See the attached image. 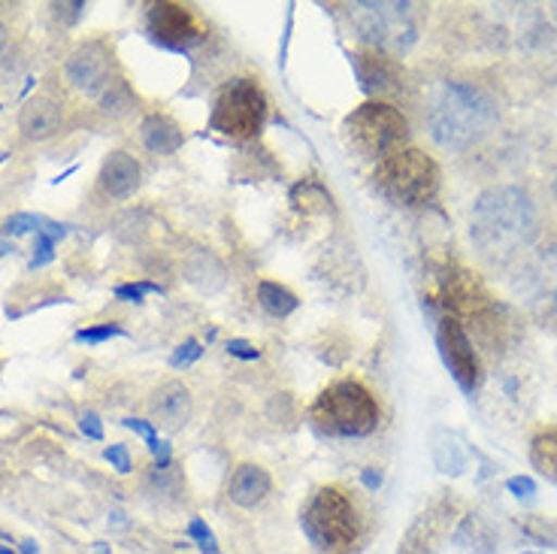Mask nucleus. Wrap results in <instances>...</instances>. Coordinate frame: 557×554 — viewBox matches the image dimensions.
<instances>
[{"label":"nucleus","instance_id":"nucleus-34","mask_svg":"<svg viewBox=\"0 0 557 554\" xmlns=\"http://www.w3.org/2000/svg\"><path fill=\"white\" fill-rule=\"evenodd\" d=\"M107 460H110L112 467L119 472H131V452H127V445L115 443V445H107Z\"/></svg>","mask_w":557,"mask_h":554},{"label":"nucleus","instance_id":"nucleus-32","mask_svg":"<svg viewBox=\"0 0 557 554\" xmlns=\"http://www.w3.org/2000/svg\"><path fill=\"white\" fill-rule=\"evenodd\" d=\"M203 355V348H200V343L197 340H185L176 352H173V358H170V367H188V364H195L197 358Z\"/></svg>","mask_w":557,"mask_h":554},{"label":"nucleus","instance_id":"nucleus-39","mask_svg":"<svg viewBox=\"0 0 557 554\" xmlns=\"http://www.w3.org/2000/svg\"><path fill=\"white\" fill-rule=\"evenodd\" d=\"M127 430H134V433H139L146 443H152V440H158V433H154V424H149V421H139V418H125L122 421Z\"/></svg>","mask_w":557,"mask_h":554},{"label":"nucleus","instance_id":"nucleus-3","mask_svg":"<svg viewBox=\"0 0 557 554\" xmlns=\"http://www.w3.org/2000/svg\"><path fill=\"white\" fill-rule=\"evenodd\" d=\"M307 540L321 552H351L361 540V509L343 485H321L300 513Z\"/></svg>","mask_w":557,"mask_h":554},{"label":"nucleus","instance_id":"nucleus-22","mask_svg":"<svg viewBox=\"0 0 557 554\" xmlns=\"http://www.w3.org/2000/svg\"><path fill=\"white\" fill-rule=\"evenodd\" d=\"M182 273L200 294H215L227 282V270H224L222 258L212 255L209 249L188 251L185 261H182Z\"/></svg>","mask_w":557,"mask_h":554},{"label":"nucleus","instance_id":"nucleus-26","mask_svg":"<svg viewBox=\"0 0 557 554\" xmlns=\"http://www.w3.org/2000/svg\"><path fill=\"white\" fill-rule=\"evenodd\" d=\"M98 107L100 112H107L110 119H122V115H127V112L137 107V95L131 91V85H127L125 76H119V79L100 95Z\"/></svg>","mask_w":557,"mask_h":554},{"label":"nucleus","instance_id":"nucleus-14","mask_svg":"<svg viewBox=\"0 0 557 554\" xmlns=\"http://www.w3.org/2000/svg\"><path fill=\"white\" fill-rule=\"evenodd\" d=\"M355 61V73H358V83L367 95H376L385 98V95H394L400 88V79L404 73L397 67V61L388 52L382 49H373V46H363L358 56L351 58Z\"/></svg>","mask_w":557,"mask_h":554},{"label":"nucleus","instance_id":"nucleus-8","mask_svg":"<svg viewBox=\"0 0 557 554\" xmlns=\"http://www.w3.org/2000/svg\"><path fill=\"white\" fill-rule=\"evenodd\" d=\"M436 304L443 306V312L458 319L463 324V319L482 324L485 319H491L500 306L491 300L487 288L475 279V273L463 270V267H446L440 279H436Z\"/></svg>","mask_w":557,"mask_h":554},{"label":"nucleus","instance_id":"nucleus-33","mask_svg":"<svg viewBox=\"0 0 557 554\" xmlns=\"http://www.w3.org/2000/svg\"><path fill=\"white\" fill-rule=\"evenodd\" d=\"M188 537H195L197 545L203 549L207 554H219V545H215V537H212V530H209L200 518H195L191 525H188Z\"/></svg>","mask_w":557,"mask_h":554},{"label":"nucleus","instance_id":"nucleus-18","mask_svg":"<svg viewBox=\"0 0 557 554\" xmlns=\"http://www.w3.org/2000/svg\"><path fill=\"white\" fill-rule=\"evenodd\" d=\"M521 288L533 300H552L557 309V243H548L530 258L528 267H524Z\"/></svg>","mask_w":557,"mask_h":554},{"label":"nucleus","instance_id":"nucleus-27","mask_svg":"<svg viewBox=\"0 0 557 554\" xmlns=\"http://www.w3.org/2000/svg\"><path fill=\"white\" fill-rule=\"evenodd\" d=\"M70 234L67 224H55V222H46L37 231V239H34V258H30V270H40L46 263L55 258V246L58 239H64Z\"/></svg>","mask_w":557,"mask_h":554},{"label":"nucleus","instance_id":"nucleus-19","mask_svg":"<svg viewBox=\"0 0 557 554\" xmlns=\"http://www.w3.org/2000/svg\"><path fill=\"white\" fill-rule=\"evenodd\" d=\"M536 401V382L524 370H503L494 389V406L506 416H524Z\"/></svg>","mask_w":557,"mask_h":554},{"label":"nucleus","instance_id":"nucleus-36","mask_svg":"<svg viewBox=\"0 0 557 554\" xmlns=\"http://www.w3.org/2000/svg\"><path fill=\"white\" fill-rule=\"evenodd\" d=\"M52 10H55L58 19H64L67 25H76V22L85 15V3L83 0H73V3H55Z\"/></svg>","mask_w":557,"mask_h":554},{"label":"nucleus","instance_id":"nucleus-21","mask_svg":"<svg viewBox=\"0 0 557 554\" xmlns=\"http://www.w3.org/2000/svg\"><path fill=\"white\" fill-rule=\"evenodd\" d=\"M139 139L143 146L154 155H176L185 143L180 122L168 115V112H149L143 122H139Z\"/></svg>","mask_w":557,"mask_h":554},{"label":"nucleus","instance_id":"nucleus-41","mask_svg":"<svg viewBox=\"0 0 557 554\" xmlns=\"http://www.w3.org/2000/svg\"><path fill=\"white\" fill-rule=\"evenodd\" d=\"M363 485L370 488V491H376V488L382 485V472L373 470V467H367V470H363Z\"/></svg>","mask_w":557,"mask_h":554},{"label":"nucleus","instance_id":"nucleus-44","mask_svg":"<svg viewBox=\"0 0 557 554\" xmlns=\"http://www.w3.org/2000/svg\"><path fill=\"white\" fill-rule=\"evenodd\" d=\"M10 251H15L13 243H7V239H0V258H7Z\"/></svg>","mask_w":557,"mask_h":554},{"label":"nucleus","instance_id":"nucleus-38","mask_svg":"<svg viewBox=\"0 0 557 554\" xmlns=\"http://www.w3.org/2000/svg\"><path fill=\"white\" fill-rule=\"evenodd\" d=\"M506 488L516 494V497H530V494H536V482L530 479V476H512Z\"/></svg>","mask_w":557,"mask_h":554},{"label":"nucleus","instance_id":"nucleus-7","mask_svg":"<svg viewBox=\"0 0 557 554\" xmlns=\"http://www.w3.org/2000/svg\"><path fill=\"white\" fill-rule=\"evenodd\" d=\"M267 125V95L258 85V79H231L219 91L212 115H209V127L219 131L222 137L237 139H255Z\"/></svg>","mask_w":557,"mask_h":554},{"label":"nucleus","instance_id":"nucleus-17","mask_svg":"<svg viewBox=\"0 0 557 554\" xmlns=\"http://www.w3.org/2000/svg\"><path fill=\"white\" fill-rule=\"evenodd\" d=\"M64 125V110L55 98H30L18 112V134L28 143H46L52 139Z\"/></svg>","mask_w":557,"mask_h":554},{"label":"nucleus","instance_id":"nucleus-11","mask_svg":"<svg viewBox=\"0 0 557 554\" xmlns=\"http://www.w3.org/2000/svg\"><path fill=\"white\" fill-rule=\"evenodd\" d=\"M146 30L158 46L173 49V52H188V49H195L207 40V25L197 15L195 7L176 3V0L154 3L146 15Z\"/></svg>","mask_w":557,"mask_h":554},{"label":"nucleus","instance_id":"nucleus-16","mask_svg":"<svg viewBox=\"0 0 557 554\" xmlns=\"http://www.w3.org/2000/svg\"><path fill=\"white\" fill-rule=\"evenodd\" d=\"M100 192L110 200H131L143 185V170L134 155L127 152H110L107 161L100 167Z\"/></svg>","mask_w":557,"mask_h":554},{"label":"nucleus","instance_id":"nucleus-47","mask_svg":"<svg viewBox=\"0 0 557 554\" xmlns=\"http://www.w3.org/2000/svg\"><path fill=\"white\" fill-rule=\"evenodd\" d=\"M555 192H557V176H555Z\"/></svg>","mask_w":557,"mask_h":554},{"label":"nucleus","instance_id":"nucleus-25","mask_svg":"<svg viewBox=\"0 0 557 554\" xmlns=\"http://www.w3.org/2000/svg\"><path fill=\"white\" fill-rule=\"evenodd\" d=\"M530 464L557 485V430H543L530 443Z\"/></svg>","mask_w":557,"mask_h":554},{"label":"nucleus","instance_id":"nucleus-43","mask_svg":"<svg viewBox=\"0 0 557 554\" xmlns=\"http://www.w3.org/2000/svg\"><path fill=\"white\" fill-rule=\"evenodd\" d=\"M22 554H40V552H37V542H34V540L22 542Z\"/></svg>","mask_w":557,"mask_h":554},{"label":"nucleus","instance_id":"nucleus-40","mask_svg":"<svg viewBox=\"0 0 557 554\" xmlns=\"http://www.w3.org/2000/svg\"><path fill=\"white\" fill-rule=\"evenodd\" d=\"M149 452H152L154 460H158V467H168L170 457H173L170 443H164V440H152V443H149Z\"/></svg>","mask_w":557,"mask_h":554},{"label":"nucleus","instance_id":"nucleus-29","mask_svg":"<svg viewBox=\"0 0 557 554\" xmlns=\"http://www.w3.org/2000/svg\"><path fill=\"white\" fill-rule=\"evenodd\" d=\"M112 336H127L125 328L122 324H115V321H103V324H95V328H83V331L73 333V340L76 343H85V346H100V343H107Z\"/></svg>","mask_w":557,"mask_h":554},{"label":"nucleus","instance_id":"nucleus-2","mask_svg":"<svg viewBox=\"0 0 557 554\" xmlns=\"http://www.w3.org/2000/svg\"><path fill=\"white\" fill-rule=\"evenodd\" d=\"M497 122H500L497 100L485 88L458 79L440 85V91L433 95L431 107L424 112L428 134L446 152L473 149L497 127Z\"/></svg>","mask_w":557,"mask_h":554},{"label":"nucleus","instance_id":"nucleus-24","mask_svg":"<svg viewBox=\"0 0 557 554\" xmlns=\"http://www.w3.org/2000/svg\"><path fill=\"white\" fill-rule=\"evenodd\" d=\"M258 304L264 306V312H270L273 319H288L294 309L300 306L297 294L285 285H278L273 279H261L258 282Z\"/></svg>","mask_w":557,"mask_h":554},{"label":"nucleus","instance_id":"nucleus-20","mask_svg":"<svg viewBox=\"0 0 557 554\" xmlns=\"http://www.w3.org/2000/svg\"><path fill=\"white\" fill-rule=\"evenodd\" d=\"M273 488V479L264 467L258 464H239L237 470L227 479V500L239 509H255L258 503H264L267 494Z\"/></svg>","mask_w":557,"mask_h":554},{"label":"nucleus","instance_id":"nucleus-30","mask_svg":"<svg viewBox=\"0 0 557 554\" xmlns=\"http://www.w3.org/2000/svg\"><path fill=\"white\" fill-rule=\"evenodd\" d=\"M46 222H49V219H42V216H34V212H15V216H10V219L3 222L0 234L25 236V234H30V231H40Z\"/></svg>","mask_w":557,"mask_h":554},{"label":"nucleus","instance_id":"nucleus-28","mask_svg":"<svg viewBox=\"0 0 557 554\" xmlns=\"http://www.w3.org/2000/svg\"><path fill=\"white\" fill-rule=\"evenodd\" d=\"M294 207L304 209V212H324V209H331V195L324 192V185L319 182H300L297 188H294Z\"/></svg>","mask_w":557,"mask_h":554},{"label":"nucleus","instance_id":"nucleus-46","mask_svg":"<svg viewBox=\"0 0 557 554\" xmlns=\"http://www.w3.org/2000/svg\"><path fill=\"white\" fill-rule=\"evenodd\" d=\"M0 554H13V552H10V549H3V545H0Z\"/></svg>","mask_w":557,"mask_h":554},{"label":"nucleus","instance_id":"nucleus-12","mask_svg":"<svg viewBox=\"0 0 557 554\" xmlns=\"http://www.w3.org/2000/svg\"><path fill=\"white\" fill-rule=\"evenodd\" d=\"M458 518V500L448 497V494L436 497L428 509H421L412 518V525L406 527L404 540L397 545V554H440V549L446 545V537H451Z\"/></svg>","mask_w":557,"mask_h":554},{"label":"nucleus","instance_id":"nucleus-6","mask_svg":"<svg viewBox=\"0 0 557 554\" xmlns=\"http://www.w3.org/2000/svg\"><path fill=\"white\" fill-rule=\"evenodd\" d=\"M373 182L397 207H424L440 192V167L421 149H400L376 167Z\"/></svg>","mask_w":557,"mask_h":554},{"label":"nucleus","instance_id":"nucleus-9","mask_svg":"<svg viewBox=\"0 0 557 554\" xmlns=\"http://www.w3.org/2000/svg\"><path fill=\"white\" fill-rule=\"evenodd\" d=\"M64 76H67L70 88H76L85 98L98 100L122 73H119L110 42L85 40L64 58Z\"/></svg>","mask_w":557,"mask_h":554},{"label":"nucleus","instance_id":"nucleus-23","mask_svg":"<svg viewBox=\"0 0 557 554\" xmlns=\"http://www.w3.org/2000/svg\"><path fill=\"white\" fill-rule=\"evenodd\" d=\"M451 542L458 545L460 552L467 554H494L497 552V533L494 527L487 525L485 515L467 513L460 515V521L451 530Z\"/></svg>","mask_w":557,"mask_h":554},{"label":"nucleus","instance_id":"nucleus-1","mask_svg":"<svg viewBox=\"0 0 557 554\" xmlns=\"http://www.w3.org/2000/svg\"><path fill=\"white\" fill-rule=\"evenodd\" d=\"M536 234L540 209L521 185H494L475 197L470 212V239L485 261H512L533 246Z\"/></svg>","mask_w":557,"mask_h":554},{"label":"nucleus","instance_id":"nucleus-45","mask_svg":"<svg viewBox=\"0 0 557 554\" xmlns=\"http://www.w3.org/2000/svg\"><path fill=\"white\" fill-rule=\"evenodd\" d=\"M7 158H10V155H7V152H0V164H3V161H7Z\"/></svg>","mask_w":557,"mask_h":554},{"label":"nucleus","instance_id":"nucleus-10","mask_svg":"<svg viewBox=\"0 0 557 554\" xmlns=\"http://www.w3.org/2000/svg\"><path fill=\"white\" fill-rule=\"evenodd\" d=\"M355 22L373 49H406L416 40L412 3H358Z\"/></svg>","mask_w":557,"mask_h":554},{"label":"nucleus","instance_id":"nucleus-42","mask_svg":"<svg viewBox=\"0 0 557 554\" xmlns=\"http://www.w3.org/2000/svg\"><path fill=\"white\" fill-rule=\"evenodd\" d=\"M7 40H10V30H7V25L0 22V52L7 49Z\"/></svg>","mask_w":557,"mask_h":554},{"label":"nucleus","instance_id":"nucleus-4","mask_svg":"<svg viewBox=\"0 0 557 554\" xmlns=\"http://www.w3.org/2000/svg\"><path fill=\"white\" fill-rule=\"evenodd\" d=\"M309 416L315 421V428L327 436L358 440V436H370L379 428L382 409H379L376 394L363 382L339 379L315 397Z\"/></svg>","mask_w":557,"mask_h":554},{"label":"nucleus","instance_id":"nucleus-13","mask_svg":"<svg viewBox=\"0 0 557 554\" xmlns=\"http://www.w3.org/2000/svg\"><path fill=\"white\" fill-rule=\"evenodd\" d=\"M436 343H440V355L446 360L451 379L458 382L460 391L473 394L482 382V364H479L473 340L467 336L463 324L451 316H443L440 328H436Z\"/></svg>","mask_w":557,"mask_h":554},{"label":"nucleus","instance_id":"nucleus-15","mask_svg":"<svg viewBox=\"0 0 557 554\" xmlns=\"http://www.w3.org/2000/svg\"><path fill=\"white\" fill-rule=\"evenodd\" d=\"M195 401H191V391L188 385H182L176 379H170L164 385H158L152 391V401H149V413H152L154 424L164 430H182L191 418Z\"/></svg>","mask_w":557,"mask_h":554},{"label":"nucleus","instance_id":"nucleus-5","mask_svg":"<svg viewBox=\"0 0 557 554\" xmlns=\"http://www.w3.org/2000/svg\"><path fill=\"white\" fill-rule=\"evenodd\" d=\"M343 137L348 149H355L363 161L382 164L385 158L404 149V143L409 139V122L388 100H367L346 115Z\"/></svg>","mask_w":557,"mask_h":554},{"label":"nucleus","instance_id":"nucleus-31","mask_svg":"<svg viewBox=\"0 0 557 554\" xmlns=\"http://www.w3.org/2000/svg\"><path fill=\"white\" fill-rule=\"evenodd\" d=\"M149 292H158L161 294V288L154 285V282H131V285H115V297L119 300H131V304H143V294H149Z\"/></svg>","mask_w":557,"mask_h":554},{"label":"nucleus","instance_id":"nucleus-35","mask_svg":"<svg viewBox=\"0 0 557 554\" xmlns=\"http://www.w3.org/2000/svg\"><path fill=\"white\" fill-rule=\"evenodd\" d=\"M227 355H234L239 360H258L261 358V348L251 346L249 340H231L227 343Z\"/></svg>","mask_w":557,"mask_h":554},{"label":"nucleus","instance_id":"nucleus-37","mask_svg":"<svg viewBox=\"0 0 557 554\" xmlns=\"http://www.w3.org/2000/svg\"><path fill=\"white\" fill-rule=\"evenodd\" d=\"M79 428L88 440H103V424H100V416L98 413H91V409H85L83 413V421H79Z\"/></svg>","mask_w":557,"mask_h":554}]
</instances>
